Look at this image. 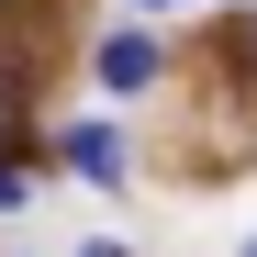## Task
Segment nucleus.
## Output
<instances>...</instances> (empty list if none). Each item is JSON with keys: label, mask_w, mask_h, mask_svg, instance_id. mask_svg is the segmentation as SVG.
<instances>
[{"label": "nucleus", "mask_w": 257, "mask_h": 257, "mask_svg": "<svg viewBox=\"0 0 257 257\" xmlns=\"http://www.w3.org/2000/svg\"><path fill=\"white\" fill-rule=\"evenodd\" d=\"M246 257H257V246H246Z\"/></svg>", "instance_id": "nucleus-5"}, {"label": "nucleus", "mask_w": 257, "mask_h": 257, "mask_svg": "<svg viewBox=\"0 0 257 257\" xmlns=\"http://www.w3.org/2000/svg\"><path fill=\"white\" fill-rule=\"evenodd\" d=\"M67 168L101 179V190H123V135H112V123H78V135H67Z\"/></svg>", "instance_id": "nucleus-1"}, {"label": "nucleus", "mask_w": 257, "mask_h": 257, "mask_svg": "<svg viewBox=\"0 0 257 257\" xmlns=\"http://www.w3.org/2000/svg\"><path fill=\"white\" fill-rule=\"evenodd\" d=\"M157 78V45L146 34H101V90H146Z\"/></svg>", "instance_id": "nucleus-2"}, {"label": "nucleus", "mask_w": 257, "mask_h": 257, "mask_svg": "<svg viewBox=\"0 0 257 257\" xmlns=\"http://www.w3.org/2000/svg\"><path fill=\"white\" fill-rule=\"evenodd\" d=\"M12 201H23V168H12V157H0V212H12Z\"/></svg>", "instance_id": "nucleus-3"}, {"label": "nucleus", "mask_w": 257, "mask_h": 257, "mask_svg": "<svg viewBox=\"0 0 257 257\" xmlns=\"http://www.w3.org/2000/svg\"><path fill=\"white\" fill-rule=\"evenodd\" d=\"M246 67H257V34H246Z\"/></svg>", "instance_id": "nucleus-4"}]
</instances>
